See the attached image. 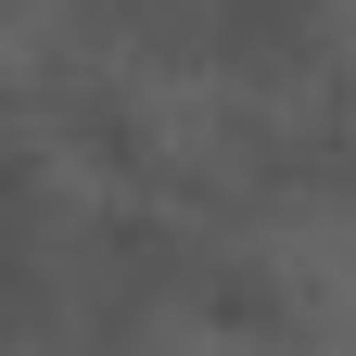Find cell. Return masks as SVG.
<instances>
[{
  "mask_svg": "<svg viewBox=\"0 0 356 356\" xmlns=\"http://www.w3.org/2000/svg\"><path fill=\"white\" fill-rule=\"evenodd\" d=\"M254 280L318 356H356V191H293L254 229Z\"/></svg>",
  "mask_w": 356,
  "mask_h": 356,
  "instance_id": "cell-1",
  "label": "cell"
}]
</instances>
